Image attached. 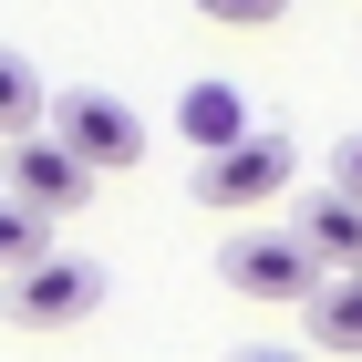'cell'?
<instances>
[{
    "mask_svg": "<svg viewBox=\"0 0 362 362\" xmlns=\"http://www.w3.org/2000/svg\"><path fill=\"white\" fill-rule=\"evenodd\" d=\"M42 135H52L83 176H124V166L145 156V114L124 104V93L73 83V93H42Z\"/></svg>",
    "mask_w": 362,
    "mask_h": 362,
    "instance_id": "cell-1",
    "label": "cell"
},
{
    "mask_svg": "<svg viewBox=\"0 0 362 362\" xmlns=\"http://www.w3.org/2000/svg\"><path fill=\"white\" fill-rule=\"evenodd\" d=\"M197 197L228 207V218H238V207H279V197H290V135H259L249 124L228 156H197Z\"/></svg>",
    "mask_w": 362,
    "mask_h": 362,
    "instance_id": "cell-2",
    "label": "cell"
},
{
    "mask_svg": "<svg viewBox=\"0 0 362 362\" xmlns=\"http://www.w3.org/2000/svg\"><path fill=\"white\" fill-rule=\"evenodd\" d=\"M93 300H104V269L52 249V259H31V269L11 279V300H0V310H11V332H73Z\"/></svg>",
    "mask_w": 362,
    "mask_h": 362,
    "instance_id": "cell-3",
    "label": "cell"
},
{
    "mask_svg": "<svg viewBox=\"0 0 362 362\" xmlns=\"http://www.w3.org/2000/svg\"><path fill=\"white\" fill-rule=\"evenodd\" d=\"M218 279L238 290V300H290V310L321 290V269L290 249V228H238V238L218 249Z\"/></svg>",
    "mask_w": 362,
    "mask_h": 362,
    "instance_id": "cell-4",
    "label": "cell"
},
{
    "mask_svg": "<svg viewBox=\"0 0 362 362\" xmlns=\"http://www.w3.org/2000/svg\"><path fill=\"white\" fill-rule=\"evenodd\" d=\"M11 207H31V218H73V207H93V176L73 166V156H62L52 135H21L11 145Z\"/></svg>",
    "mask_w": 362,
    "mask_h": 362,
    "instance_id": "cell-5",
    "label": "cell"
},
{
    "mask_svg": "<svg viewBox=\"0 0 362 362\" xmlns=\"http://www.w3.org/2000/svg\"><path fill=\"white\" fill-rule=\"evenodd\" d=\"M290 249H300L321 279H362V207L332 197V187L300 197V207H290Z\"/></svg>",
    "mask_w": 362,
    "mask_h": 362,
    "instance_id": "cell-6",
    "label": "cell"
},
{
    "mask_svg": "<svg viewBox=\"0 0 362 362\" xmlns=\"http://www.w3.org/2000/svg\"><path fill=\"white\" fill-rule=\"evenodd\" d=\"M300 332H310V352L362 362V279H321V290L300 300Z\"/></svg>",
    "mask_w": 362,
    "mask_h": 362,
    "instance_id": "cell-7",
    "label": "cell"
},
{
    "mask_svg": "<svg viewBox=\"0 0 362 362\" xmlns=\"http://www.w3.org/2000/svg\"><path fill=\"white\" fill-rule=\"evenodd\" d=\"M176 135H187L197 156H228V145L249 135V104H238V93H228V83H197L187 104H176Z\"/></svg>",
    "mask_w": 362,
    "mask_h": 362,
    "instance_id": "cell-8",
    "label": "cell"
},
{
    "mask_svg": "<svg viewBox=\"0 0 362 362\" xmlns=\"http://www.w3.org/2000/svg\"><path fill=\"white\" fill-rule=\"evenodd\" d=\"M42 135V73H31V52H11L0 42V145Z\"/></svg>",
    "mask_w": 362,
    "mask_h": 362,
    "instance_id": "cell-9",
    "label": "cell"
},
{
    "mask_svg": "<svg viewBox=\"0 0 362 362\" xmlns=\"http://www.w3.org/2000/svg\"><path fill=\"white\" fill-rule=\"evenodd\" d=\"M31 259H52V218H31V207L0 197V279H21Z\"/></svg>",
    "mask_w": 362,
    "mask_h": 362,
    "instance_id": "cell-10",
    "label": "cell"
},
{
    "mask_svg": "<svg viewBox=\"0 0 362 362\" xmlns=\"http://www.w3.org/2000/svg\"><path fill=\"white\" fill-rule=\"evenodd\" d=\"M290 0H197V21H218V31H269Z\"/></svg>",
    "mask_w": 362,
    "mask_h": 362,
    "instance_id": "cell-11",
    "label": "cell"
},
{
    "mask_svg": "<svg viewBox=\"0 0 362 362\" xmlns=\"http://www.w3.org/2000/svg\"><path fill=\"white\" fill-rule=\"evenodd\" d=\"M332 197H352V207H362V135L332 145Z\"/></svg>",
    "mask_w": 362,
    "mask_h": 362,
    "instance_id": "cell-12",
    "label": "cell"
},
{
    "mask_svg": "<svg viewBox=\"0 0 362 362\" xmlns=\"http://www.w3.org/2000/svg\"><path fill=\"white\" fill-rule=\"evenodd\" d=\"M238 362H300V352H238Z\"/></svg>",
    "mask_w": 362,
    "mask_h": 362,
    "instance_id": "cell-13",
    "label": "cell"
}]
</instances>
